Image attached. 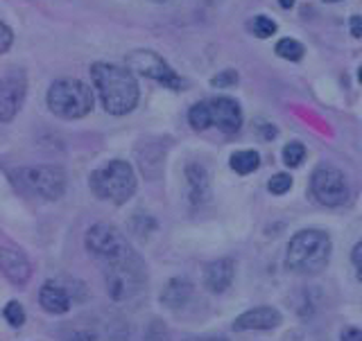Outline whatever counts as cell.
Instances as JSON below:
<instances>
[{"label": "cell", "instance_id": "obj_12", "mask_svg": "<svg viewBox=\"0 0 362 341\" xmlns=\"http://www.w3.org/2000/svg\"><path fill=\"white\" fill-rule=\"evenodd\" d=\"M281 325V312L269 308V305H260V308L247 310L233 321V330L245 333V330H274Z\"/></svg>", "mask_w": 362, "mask_h": 341}, {"label": "cell", "instance_id": "obj_27", "mask_svg": "<svg viewBox=\"0 0 362 341\" xmlns=\"http://www.w3.org/2000/svg\"><path fill=\"white\" fill-rule=\"evenodd\" d=\"M351 263L356 265L358 271V280H362V240L354 246V253H351Z\"/></svg>", "mask_w": 362, "mask_h": 341}, {"label": "cell", "instance_id": "obj_2", "mask_svg": "<svg viewBox=\"0 0 362 341\" xmlns=\"http://www.w3.org/2000/svg\"><path fill=\"white\" fill-rule=\"evenodd\" d=\"M102 104L111 116H124L134 111L139 102V84L129 68H120L113 64H93L90 68Z\"/></svg>", "mask_w": 362, "mask_h": 341}, {"label": "cell", "instance_id": "obj_24", "mask_svg": "<svg viewBox=\"0 0 362 341\" xmlns=\"http://www.w3.org/2000/svg\"><path fill=\"white\" fill-rule=\"evenodd\" d=\"M145 341H170L168 328L161 321H152L145 330Z\"/></svg>", "mask_w": 362, "mask_h": 341}, {"label": "cell", "instance_id": "obj_5", "mask_svg": "<svg viewBox=\"0 0 362 341\" xmlns=\"http://www.w3.org/2000/svg\"><path fill=\"white\" fill-rule=\"evenodd\" d=\"M48 107L64 120L84 118L93 109V93L79 79H59L48 90Z\"/></svg>", "mask_w": 362, "mask_h": 341}, {"label": "cell", "instance_id": "obj_7", "mask_svg": "<svg viewBox=\"0 0 362 341\" xmlns=\"http://www.w3.org/2000/svg\"><path fill=\"white\" fill-rule=\"evenodd\" d=\"M310 190L315 199L324 206H342L349 199V184L346 177L331 165H322L315 169L310 179Z\"/></svg>", "mask_w": 362, "mask_h": 341}, {"label": "cell", "instance_id": "obj_26", "mask_svg": "<svg viewBox=\"0 0 362 341\" xmlns=\"http://www.w3.org/2000/svg\"><path fill=\"white\" fill-rule=\"evenodd\" d=\"M238 82V73H233V71H224V73H220L218 77H213V86H218V88H222V86H231V84H235Z\"/></svg>", "mask_w": 362, "mask_h": 341}, {"label": "cell", "instance_id": "obj_4", "mask_svg": "<svg viewBox=\"0 0 362 341\" xmlns=\"http://www.w3.org/2000/svg\"><path fill=\"white\" fill-rule=\"evenodd\" d=\"M90 188H93V192L100 199L124 203L136 192L134 167L124 161H111L107 165H102L90 174Z\"/></svg>", "mask_w": 362, "mask_h": 341}, {"label": "cell", "instance_id": "obj_31", "mask_svg": "<svg viewBox=\"0 0 362 341\" xmlns=\"http://www.w3.org/2000/svg\"><path fill=\"white\" fill-rule=\"evenodd\" d=\"M186 341H226V337H220V335H206V337H190Z\"/></svg>", "mask_w": 362, "mask_h": 341}, {"label": "cell", "instance_id": "obj_30", "mask_svg": "<svg viewBox=\"0 0 362 341\" xmlns=\"http://www.w3.org/2000/svg\"><path fill=\"white\" fill-rule=\"evenodd\" d=\"M351 34L358 39H362V16H354L351 18Z\"/></svg>", "mask_w": 362, "mask_h": 341}, {"label": "cell", "instance_id": "obj_15", "mask_svg": "<svg viewBox=\"0 0 362 341\" xmlns=\"http://www.w3.org/2000/svg\"><path fill=\"white\" fill-rule=\"evenodd\" d=\"M186 181H188V199L192 206H202L211 197V184L206 169L197 163H190L186 167Z\"/></svg>", "mask_w": 362, "mask_h": 341}, {"label": "cell", "instance_id": "obj_32", "mask_svg": "<svg viewBox=\"0 0 362 341\" xmlns=\"http://www.w3.org/2000/svg\"><path fill=\"white\" fill-rule=\"evenodd\" d=\"M73 341H95V337H93V335L82 333V335H75V337H73Z\"/></svg>", "mask_w": 362, "mask_h": 341}, {"label": "cell", "instance_id": "obj_20", "mask_svg": "<svg viewBox=\"0 0 362 341\" xmlns=\"http://www.w3.org/2000/svg\"><path fill=\"white\" fill-rule=\"evenodd\" d=\"M276 54L281 59H288V61H299L303 56V45L294 39H283L276 43Z\"/></svg>", "mask_w": 362, "mask_h": 341}, {"label": "cell", "instance_id": "obj_36", "mask_svg": "<svg viewBox=\"0 0 362 341\" xmlns=\"http://www.w3.org/2000/svg\"><path fill=\"white\" fill-rule=\"evenodd\" d=\"M156 3H165V0H156Z\"/></svg>", "mask_w": 362, "mask_h": 341}, {"label": "cell", "instance_id": "obj_34", "mask_svg": "<svg viewBox=\"0 0 362 341\" xmlns=\"http://www.w3.org/2000/svg\"><path fill=\"white\" fill-rule=\"evenodd\" d=\"M326 3H339V0H326Z\"/></svg>", "mask_w": 362, "mask_h": 341}, {"label": "cell", "instance_id": "obj_16", "mask_svg": "<svg viewBox=\"0 0 362 341\" xmlns=\"http://www.w3.org/2000/svg\"><path fill=\"white\" fill-rule=\"evenodd\" d=\"M39 303H41V308L50 314H66L71 310V297H68V292L54 280L43 282V287L39 292Z\"/></svg>", "mask_w": 362, "mask_h": 341}, {"label": "cell", "instance_id": "obj_10", "mask_svg": "<svg viewBox=\"0 0 362 341\" xmlns=\"http://www.w3.org/2000/svg\"><path fill=\"white\" fill-rule=\"evenodd\" d=\"M25 75L21 71H7L0 82V120L9 122L25 100Z\"/></svg>", "mask_w": 362, "mask_h": 341}, {"label": "cell", "instance_id": "obj_33", "mask_svg": "<svg viewBox=\"0 0 362 341\" xmlns=\"http://www.w3.org/2000/svg\"><path fill=\"white\" fill-rule=\"evenodd\" d=\"M279 5H281L283 9H290V7L294 5V0H279Z\"/></svg>", "mask_w": 362, "mask_h": 341}, {"label": "cell", "instance_id": "obj_22", "mask_svg": "<svg viewBox=\"0 0 362 341\" xmlns=\"http://www.w3.org/2000/svg\"><path fill=\"white\" fill-rule=\"evenodd\" d=\"M303 156H305V147L301 143H290L283 150V163L288 167H299L303 163Z\"/></svg>", "mask_w": 362, "mask_h": 341}, {"label": "cell", "instance_id": "obj_9", "mask_svg": "<svg viewBox=\"0 0 362 341\" xmlns=\"http://www.w3.org/2000/svg\"><path fill=\"white\" fill-rule=\"evenodd\" d=\"M127 244L129 242L124 240V235L111 224H95V226H90L86 233V249L93 253L98 263L111 258L113 253H118L120 249H124Z\"/></svg>", "mask_w": 362, "mask_h": 341}, {"label": "cell", "instance_id": "obj_8", "mask_svg": "<svg viewBox=\"0 0 362 341\" xmlns=\"http://www.w3.org/2000/svg\"><path fill=\"white\" fill-rule=\"evenodd\" d=\"M127 68L132 73H139L143 77H150L154 82L163 84L168 88H181L184 82L177 77V73L170 68L161 56L152 50H134L127 54Z\"/></svg>", "mask_w": 362, "mask_h": 341}, {"label": "cell", "instance_id": "obj_1", "mask_svg": "<svg viewBox=\"0 0 362 341\" xmlns=\"http://www.w3.org/2000/svg\"><path fill=\"white\" fill-rule=\"evenodd\" d=\"M102 269H105V282L107 292L113 301H129L139 297L141 289L147 282V269L141 256L134 251L132 244L120 249L118 253L102 260Z\"/></svg>", "mask_w": 362, "mask_h": 341}, {"label": "cell", "instance_id": "obj_18", "mask_svg": "<svg viewBox=\"0 0 362 341\" xmlns=\"http://www.w3.org/2000/svg\"><path fill=\"white\" fill-rule=\"evenodd\" d=\"M260 165V156L258 152H252V150H247V152H235L231 156V167L235 169L238 174H249V172H254V169Z\"/></svg>", "mask_w": 362, "mask_h": 341}, {"label": "cell", "instance_id": "obj_28", "mask_svg": "<svg viewBox=\"0 0 362 341\" xmlns=\"http://www.w3.org/2000/svg\"><path fill=\"white\" fill-rule=\"evenodd\" d=\"M9 45H11V30L3 23V25H0V52H7Z\"/></svg>", "mask_w": 362, "mask_h": 341}, {"label": "cell", "instance_id": "obj_14", "mask_svg": "<svg viewBox=\"0 0 362 341\" xmlns=\"http://www.w3.org/2000/svg\"><path fill=\"white\" fill-rule=\"evenodd\" d=\"M0 267H3V274L7 276V280L14 282V285H25L32 276L28 258L21 251H14V249H3L0 251Z\"/></svg>", "mask_w": 362, "mask_h": 341}, {"label": "cell", "instance_id": "obj_3", "mask_svg": "<svg viewBox=\"0 0 362 341\" xmlns=\"http://www.w3.org/2000/svg\"><path fill=\"white\" fill-rule=\"evenodd\" d=\"M331 260V237L322 231H299L288 244L286 265L297 274H320Z\"/></svg>", "mask_w": 362, "mask_h": 341}, {"label": "cell", "instance_id": "obj_11", "mask_svg": "<svg viewBox=\"0 0 362 341\" xmlns=\"http://www.w3.org/2000/svg\"><path fill=\"white\" fill-rule=\"evenodd\" d=\"M211 118L213 124L224 133H235L243 124V111L238 107V102L231 97H218L211 100Z\"/></svg>", "mask_w": 362, "mask_h": 341}, {"label": "cell", "instance_id": "obj_25", "mask_svg": "<svg viewBox=\"0 0 362 341\" xmlns=\"http://www.w3.org/2000/svg\"><path fill=\"white\" fill-rule=\"evenodd\" d=\"M267 188H269L272 195H286V192L292 188V179H290V174H276V177L269 179Z\"/></svg>", "mask_w": 362, "mask_h": 341}, {"label": "cell", "instance_id": "obj_17", "mask_svg": "<svg viewBox=\"0 0 362 341\" xmlns=\"http://www.w3.org/2000/svg\"><path fill=\"white\" fill-rule=\"evenodd\" d=\"M192 297V285L188 278H173L165 285L163 294H161V303L170 310H179L190 301Z\"/></svg>", "mask_w": 362, "mask_h": 341}, {"label": "cell", "instance_id": "obj_29", "mask_svg": "<svg viewBox=\"0 0 362 341\" xmlns=\"http://www.w3.org/2000/svg\"><path fill=\"white\" fill-rule=\"evenodd\" d=\"M339 341H362V330H358V328H346L342 337H339Z\"/></svg>", "mask_w": 362, "mask_h": 341}, {"label": "cell", "instance_id": "obj_6", "mask_svg": "<svg viewBox=\"0 0 362 341\" xmlns=\"http://www.w3.org/2000/svg\"><path fill=\"white\" fill-rule=\"evenodd\" d=\"M14 174L23 188L30 190L32 195H37L41 199L57 201L66 190V174H64V169L57 165L21 167Z\"/></svg>", "mask_w": 362, "mask_h": 341}, {"label": "cell", "instance_id": "obj_19", "mask_svg": "<svg viewBox=\"0 0 362 341\" xmlns=\"http://www.w3.org/2000/svg\"><path fill=\"white\" fill-rule=\"evenodd\" d=\"M188 120H190V124H192V129H197V131L209 129L211 124H213V118H211V104H209V102H199V104L192 107L190 113H188Z\"/></svg>", "mask_w": 362, "mask_h": 341}, {"label": "cell", "instance_id": "obj_13", "mask_svg": "<svg viewBox=\"0 0 362 341\" xmlns=\"http://www.w3.org/2000/svg\"><path fill=\"white\" fill-rule=\"evenodd\" d=\"M233 274H235L233 260H229V258L215 260V263L206 265V269H204V285H206L213 294H222L231 287Z\"/></svg>", "mask_w": 362, "mask_h": 341}, {"label": "cell", "instance_id": "obj_21", "mask_svg": "<svg viewBox=\"0 0 362 341\" xmlns=\"http://www.w3.org/2000/svg\"><path fill=\"white\" fill-rule=\"evenodd\" d=\"M3 316L11 328H21L25 323V310H23V305L18 301H9L3 310Z\"/></svg>", "mask_w": 362, "mask_h": 341}, {"label": "cell", "instance_id": "obj_35", "mask_svg": "<svg viewBox=\"0 0 362 341\" xmlns=\"http://www.w3.org/2000/svg\"><path fill=\"white\" fill-rule=\"evenodd\" d=\"M360 82H362V66H360Z\"/></svg>", "mask_w": 362, "mask_h": 341}, {"label": "cell", "instance_id": "obj_23", "mask_svg": "<svg viewBox=\"0 0 362 341\" xmlns=\"http://www.w3.org/2000/svg\"><path fill=\"white\" fill-rule=\"evenodd\" d=\"M252 30H254V34L258 39H269L272 34L276 32V23L272 18H267V16H256L254 23H252Z\"/></svg>", "mask_w": 362, "mask_h": 341}]
</instances>
